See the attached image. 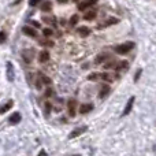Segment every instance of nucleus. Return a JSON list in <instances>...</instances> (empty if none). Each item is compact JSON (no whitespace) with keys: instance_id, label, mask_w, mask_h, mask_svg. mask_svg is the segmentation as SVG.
Here are the masks:
<instances>
[{"instance_id":"nucleus-1","label":"nucleus","mask_w":156,"mask_h":156,"mask_svg":"<svg viewBox=\"0 0 156 156\" xmlns=\"http://www.w3.org/2000/svg\"><path fill=\"white\" fill-rule=\"evenodd\" d=\"M134 45H136V44L133 43V41H130V43L121 44V45L115 47V52H116V54H119V55H125V54H127L129 51H132V49L134 48Z\"/></svg>"},{"instance_id":"nucleus-2","label":"nucleus","mask_w":156,"mask_h":156,"mask_svg":"<svg viewBox=\"0 0 156 156\" xmlns=\"http://www.w3.org/2000/svg\"><path fill=\"white\" fill-rule=\"evenodd\" d=\"M96 2H97V0H83V2H81L80 4H78V8H80L81 11H83L85 8H88V7H90V5L96 4Z\"/></svg>"},{"instance_id":"nucleus-3","label":"nucleus","mask_w":156,"mask_h":156,"mask_svg":"<svg viewBox=\"0 0 156 156\" xmlns=\"http://www.w3.org/2000/svg\"><path fill=\"white\" fill-rule=\"evenodd\" d=\"M133 103H134V97H130L129 99V101H127V104H126V107H125V110H123V112H122V115L123 116H126V115H129V112L132 111V107H133Z\"/></svg>"},{"instance_id":"nucleus-4","label":"nucleus","mask_w":156,"mask_h":156,"mask_svg":"<svg viewBox=\"0 0 156 156\" xmlns=\"http://www.w3.org/2000/svg\"><path fill=\"white\" fill-rule=\"evenodd\" d=\"M7 78L10 82L14 81V67H12V63L11 62L7 63Z\"/></svg>"},{"instance_id":"nucleus-5","label":"nucleus","mask_w":156,"mask_h":156,"mask_svg":"<svg viewBox=\"0 0 156 156\" xmlns=\"http://www.w3.org/2000/svg\"><path fill=\"white\" fill-rule=\"evenodd\" d=\"M76 100L70 99L67 103V107H69V114H70V116H74V114H76Z\"/></svg>"},{"instance_id":"nucleus-6","label":"nucleus","mask_w":156,"mask_h":156,"mask_svg":"<svg viewBox=\"0 0 156 156\" xmlns=\"http://www.w3.org/2000/svg\"><path fill=\"white\" fill-rule=\"evenodd\" d=\"M33 55H34V52L33 51H23L22 52V58H23V60L26 63H30L33 59Z\"/></svg>"},{"instance_id":"nucleus-7","label":"nucleus","mask_w":156,"mask_h":156,"mask_svg":"<svg viewBox=\"0 0 156 156\" xmlns=\"http://www.w3.org/2000/svg\"><path fill=\"white\" fill-rule=\"evenodd\" d=\"M92 110H93V105H92V104H82V105L80 107V114L85 115V114L90 112Z\"/></svg>"},{"instance_id":"nucleus-8","label":"nucleus","mask_w":156,"mask_h":156,"mask_svg":"<svg viewBox=\"0 0 156 156\" xmlns=\"http://www.w3.org/2000/svg\"><path fill=\"white\" fill-rule=\"evenodd\" d=\"M48 59H49V52L48 51H41L40 55H38V60H40V63H45Z\"/></svg>"},{"instance_id":"nucleus-9","label":"nucleus","mask_w":156,"mask_h":156,"mask_svg":"<svg viewBox=\"0 0 156 156\" xmlns=\"http://www.w3.org/2000/svg\"><path fill=\"white\" fill-rule=\"evenodd\" d=\"M10 123H12V125H15V123H19V121H21V114L19 112H15V114H12V115L10 116Z\"/></svg>"},{"instance_id":"nucleus-10","label":"nucleus","mask_w":156,"mask_h":156,"mask_svg":"<svg viewBox=\"0 0 156 156\" xmlns=\"http://www.w3.org/2000/svg\"><path fill=\"white\" fill-rule=\"evenodd\" d=\"M86 130V127L85 126H82V127H78V129H76V130H73V132L70 133V136L69 137L70 138H74V137H77V136H80L81 133H83Z\"/></svg>"},{"instance_id":"nucleus-11","label":"nucleus","mask_w":156,"mask_h":156,"mask_svg":"<svg viewBox=\"0 0 156 156\" xmlns=\"http://www.w3.org/2000/svg\"><path fill=\"white\" fill-rule=\"evenodd\" d=\"M78 34L81 36V37H86V36L90 34V29L89 27H78Z\"/></svg>"},{"instance_id":"nucleus-12","label":"nucleus","mask_w":156,"mask_h":156,"mask_svg":"<svg viewBox=\"0 0 156 156\" xmlns=\"http://www.w3.org/2000/svg\"><path fill=\"white\" fill-rule=\"evenodd\" d=\"M23 33L27 34V36H32V37H37V32H36L34 29H32V27H29V26L23 27Z\"/></svg>"},{"instance_id":"nucleus-13","label":"nucleus","mask_w":156,"mask_h":156,"mask_svg":"<svg viewBox=\"0 0 156 156\" xmlns=\"http://www.w3.org/2000/svg\"><path fill=\"white\" fill-rule=\"evenodd\" d=\"M114 23H118V19L116 18H110L107 19V21H104L101 25H100V27H105V26H110V25H114Z\"/></svg>"},{"instance_id":"nucleus-14","label":"nucleus","mask_w":156,"mask_h":156,"mask_svg":"<svg viewBox=\"0 0 156 156\" xmlns=\"http://www.w3.org/2000/svg\"><path fill=\"white\" fill-rule=\"evenodd\" d=\"M108 93H110V86L104 85V86H103V88H101V90H100V94H99V96H100V99H104V97L107 96Z\"/></svg>"},{"instance_id":"nucleus-15","label":"nucleus","mask_w":156,"mask_h":156,"mask_svg":"<svg viewBox=\"0 0 156 156\" xmlns=\"http://www.w3.org/2000/svg\"><path fill=\"white\" fill-rule=\"evenodd\" d=\"M51 8H52L51 2H44L43 4H41V11H44V12H48V11H51Z\"/></svg>"},{"instance_id":"nucleus-16","label":"nucleus","mask_w":156,"mask_h":156,"mask_svg":"<svg viewBox=\"0 0 156 156\" xmlns=\"http://www.w3.org/2000/svg\"><path fill=\"white\" fill-rule=\"evenodd\" d=\"M94 16H96V11L92 10V11H88V12H86L85 15H83V18H85L86 21H92V19H93Z\"/></svg>"},{"instance_id":"nucleus-17","label":"nucleus","mask_w":156,"mask_h":156,"mask_svg":"<svg viewBox=\"0 0 156 156\" xmlns=\"http://www.w3.org/2000/svg\"><path fill=\"white\" fill-rule=\"evenodd\" d=\"M89 81H97V80H101V74H97V73H92L88 76Z\"/></svg>"},{"instance_id":"nucleus-18","label":"nucleus","mask_w":156,"mask_h":156,"mask_svg":"<svg viewBox=\"0 0 156 156\" xmlns=\"http://www.w3.org/2000/svg\"><path fill=\"white\" fill-rule=\"evenodd\" d=\"M11 107H12V101H11V100H10V101H8L7 104H4L2 108H0V114H3V112H5V111H8Z\"/></svg>"},{"instance_id":"nucleus-19","label":"nucleus","mask_w":156,"mask_h":156,"mask_svg":"<svg viewBox=\"0 0 156 156\" xmlns=\"http://www.w3.org/2000/svg\"><path fill=\"white\" fill-rule=\"evenodd\" d=\"M78 21H80V16H78V15H73L70 18V25H71V26H74V25L78 23Z\"/></svg>"},{"instance_id":"nucleus-20","label":"nucleus","mask_w":156,"mask_h":156,"mask_svg":"<svg viewBox=\"0 0 156 156\" xmlns=\"http://www.w3.org/2000/svg\"><path fill=\"white\" fill-rule=\"evenodd\" d=\"M105 59H107V55H105V54H101V55H99V56L96 58V63H103Z\"/></svg>"},{"instance_id":"nucleus-21","label":"nucleus","mask_w":156,"mask_h":156,"mask_svg":"<svg viewBox=\"0 0 156 156\" xmlns=\"http://www.w3.org/2000/svg\"><path fill=\"white\" fill-rule=\"evenodd\" d=\"M40 78L43 80L44 83H47V85H49V83H51V80H49V78L47 77V76H44V74H40Z\"/></svg>"},{"instance_id":"nucleus-22","label":"nucleus","mask_w":156,"mask_h":156,"mask_svg":"<svg viewBox=\"0 0 156 156\" xmlns=\"http://www.w3.org/2000/svg\"><path fill=\"white\" fill-rule=\"evenodd\" d=\"M44 36H47V37H49V36H52V30L51 29H44L43 30Z\"/></svg>"},{"instance_id":"nucleus-23","label":"nucleus","mask_w":156,"mask_h":156,"mask_svg":"<svg viewBox=\"0 0 156 156\" xmlns=\"http://www.w3.org/2000/svg\"><path fill=\"white\" fill-rule=\"evenodd\" d=\"M5 41V33L4 32H0V44L4 43Z\"/></svg>"},{"instance_id":"nucleus-24","label":"nucleus","mask_w":156,"mask_h":156,"mask_svg":"<svg viewBox=\"0 0 156 156\" xmlns=\"http://www.w3.org/2000/svg\"><path fill=\"white\" fill-rule=\"evenodd\" d=\"M43 21L48 22V23H55V19H54V18H47V16H44V18H43Z\"/></svg>"},{"instance_id":"nucleus-25","label":"nucleus","mask_w":156,"mask_h":156,"mask_svg":"<svg viewBox=\"0 0 156 156\" xmlns=\"http://www.w3.org/2000/svg\"><path fill=\"white\" fill-rule=\"evenodd\" d=\"M40 2H41V0H29V4L33 7V5H37Z\"/></svg>"},{"instance_id":"nucleus-26","label":"nucleus","mask_w":156,"mask_h":156,"mask_svg":"<svg viewBox=\"0 0 156 156\" xmlns=\"http://www.w3.org/2000/svg\"><path fill=\"white\" fill-rule=\"evenodd\" d=\"M49 111H51V104H49V103H47V104H45V114H47V115L49 114Z\"/></svg>"},{"instance_id":"nucleus-27","label":"nucleus","mask_w":156,"mask_h":156,"mask_svg":"<svg viewBox=\"0 0 156 156\" xmlns=\"http://www.w3.org/2000/svg\"><path fill=\"white\" fill-rule=\"evenodd\" d=\"M52 93H54V90H52L51 88H48V89H47V93H45V94H47V96H48V97H49V96H52Z\"/></svg>"},{"instance_id":"nucleus-28","label":"nucleus","mask_w":156,"mask_h":156,"mask_svg":"<svg viewBox=\"0 0 156 156\" xmlns=\"http://www.w3.org/2000/svg\"><path fill=\"white\" fill-rule=\"evenodd\" d=\"M41 85H43V82H41V78H40V80H37V82H36V86H37V89H40Z\"/></svg>"},{"instance_id":"nucleus-29","label":"nucleus","mask_w":156,"mask_h":156,"mask_svg":"<svg viewBox=\"0 0 156 156\" xmlns=\"http://www.w3.org/2000/svg\"><path fill=\"white\" fill-rule=\"evenodd\" d=\"M140 76H141V70H138L137 73H136V76H134V80L137 81V80H138V77H140Z\"/></svg>"},{"instance_id":"nucleus-30","label":"nucleus","mask_w":156,"mask_h":156,"mask_svg":"<svg viewBox=\"0 0 156 156\" xmlns=\"http://www.w3.org/2000/svg\"><path fill=\"white\" fill-rule=\"evenodd\" d=\"M32 25H34V27H41L38 22H32Z\"/></svg>"},{"instance_id":"nucleus-31","label":"nucleus","mask_w":156,"mask_h":156,"mask_svg":"<svg viewBox=\"0 0 156 156\" xmlns=\"http://www.w3.org/2000/svg\"><path fill=\"white\" fill-rule=\"evenodd\" d=\"M58 2H59V3H66L67 0H58Z\"/></svg>"},{"instance_id":"nucleus-32","label":"nucleus","mask_w":156,"mask_h":156,"mask_svg":"<svg viewBox=\"0 0 156 156\" xmlns=\"http://www.w3.org/2000/svg\"><path fill=\"white\" fill-rule=\"evenodd\" d=\"M73 2H80V0H73Z\"/></svg>"}]
</instances>
